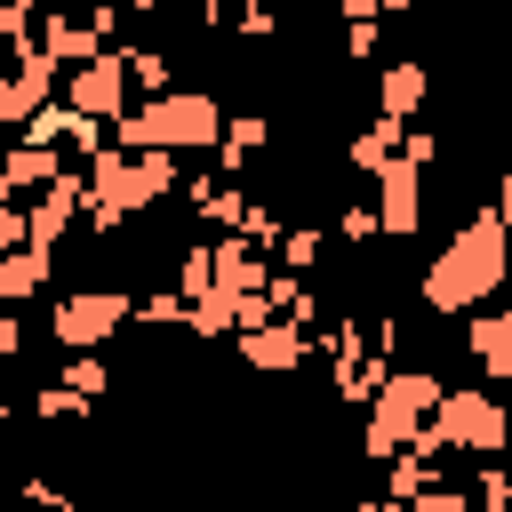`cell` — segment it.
I'll return each mask as SVG.
<instances>
[{
    "label": "cell",
    "mask_w": 512,
    "mask_h": 512,
    "mask_svg": "<svg viewBox=\"0 0 512 512\" xmlns=\"http://www.w3.org/2000/svg\"><path fill=\"white\" fill-rule=\"evenodd\" d=\"M472 352H480V368H488V376H512V312L480 320V328H472Z\"/></svg>",
    "instance_id": "5b68a950"
},
{
    "label": "cell",
    "mask_w": 512,
    "mask_h": 512,
    "mask_svg": "<svg viewBox=\"0 0 512 512\" xmlns=\"http://www.w3.org/2000/svg\"><path fill=\"white\" fill-rule=\"evenodd\" d=\"M0 352H16V320H0Z\"/></svg>",
    "instance_id": "ba28073f"
},
{
    "label": "cell",
    "mask_w": 512,
    "mask_h": 512,
    "mask_svg": "<svg viewBox=\"0 0 512 512\" xmlns=\"http://www.w3.org/2000/svg\"><path fill=\"white\" fill-rule=\"evenodd\" d=\"M440 440H448V448H496V440H504V408H496L488 392H448Z\"/></svg>",
    "instance_id": "277c9868"
},
{
    "label": "cell",
    "mask_w": 512,
    "mask_h": 512,
    "mask_svg": "<svg viewBox=\"0 0 512 512\" xmlns=\"http://www.w3.org/2000/svg\"><path fill=\"white\" fill-rule=\"evenodd\" d=\"M504 280V224L496 216H472L464 232H456V248L432 264V280H424V296L440 304V312H456V304H472V296H488Z\"/></svg>",
    "instance_id": "6da1fadb"
},
{
    "label": "cell",
    "mask_w": 512,
    "mask_h": 512,
    "mask_svg": "<svg viewBox=\"0 0 512 512\" xmlns=\"http://www.w3.org/2000/svg\"><path fill=\"white\" fill-rule=\"evenodd\" d=\"M384 224L392 232L416 224V168H384Z\"/></svg>",
    "instance_id": "8992f818"
},
{
    "label": "cell",
    "mask_w": 512,
    "mask_h": 512,
    "mask_svg": "<svg viewBox=\"0 0 512 512\" xmlns=\"http://www.w3.org/2000/svg\"><path fill=\"white\" fill-rule=\"evenodd\" d=\"M504 216H512V184H504Z\"/></svg>",
    "instance_id": "9c48e42d"
},
{
    "label": "cell",
    "mask_w": 512,
    "mask_h": 512,
    "mask_svg": "<svg viewBox=\"0 0 512 512\" xmlns=\"http://www.w3.org/2000/svg\"><path fill=\"white\" fill-rule=\"evenodd\" d=\"M120 320H128V296H120V288H80V296H64V304H56V336H64V344H80V352H88V344H104Z\"/></svg>",
    "instance_id": "3957f363"
},
{
    "label": "cell",
    "mask_w": 512,
    "mask_h": 512,
    "mask_svg": "<svg viewBox=\"0 0 512 512\" xmlns=\"http://www.w3.org/2000/svg\"><path fill=\"white\" fill-rule=\"evenodd\" d=\"M128 136H136V144H208V136H216V104H208V96H168V104H152L144 120H128Z\"/></svg>",
    "instance_id": "7a4b0ae2"
},
{
    "label": "cell",
    "mask_w": 512,
    "mask_h": 512,
    "mask_svg": "<svg viewBox=\"0 0 512 512\" xmlns=\"http://www.w3.org/2000/svg\"><path fill=\"white\" fill-rule=\"evenodd\" d=\"M416 96H424V72H416V64H392V72H384V104H400V112H408Z\"/></svg>",
    "instance_id": "52a82bcc"
}]
</instances>
